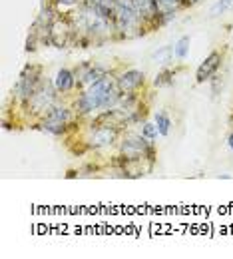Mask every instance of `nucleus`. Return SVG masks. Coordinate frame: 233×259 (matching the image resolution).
I'll return each instance as SVG.
<instances>
[{"instance_id": "f257e3e1", "label": "nucleus", "mask_w": 233, "mask_h": 259, "mask_svg": "<svg viewBox=\"0 0 233 259\" xmlns=\"http://www.w3.org/2000/svg\"><path fill=\"white\" fill-rule=\"evenodd\" d=\"M120 98H122V92L118 88V82L110 80V76H104L100 82L90 86L76 100L74 108L78 114H90L96 110H112L118 106Z\"/></svg>"}, {"instance_id": "f03ea898", "label": "nucleus", "mask_w": 233, "mask_h": 259, "mask_svg": "<svg viewBox=\"0 0 233 259\" xmlns=\"http://www.w3.org/2000/svg\"><path fill=\"white\" fill-rule=\"evenodd\" d=\"M122 156L126 162H139L144 158L154 160V148L150 146V140L144 138L142 134L139 136L132 134L122 142Z\"/></svg>"}, {"instance_id": "7ed1b4c3", "label": "nucleus", "mask_w": 233, "mask_h": 259, "mask_svg": "<svg viewBox=\"0 0 233 259\" xmlns=\"http://www.w3.org/2000/svg\"><path fill=\"white\" fill-rule=\"evenodd\" d=\"M54 92H58L56 86H52L48 82H40L38 88L34 90V94L30 96V100H28V104L32 108V114H42V112L46 114L54 106V102H56V94Z\"/></svg>"}, {"instance_id": "20e7f679", "label": "nucleus", "mask_w": 233, "mask_h": 259, "mask_svg": "<svg viewBox=\"0 0 233 259\" xmlns=\"http://www.w3.org/2000/svg\"><path fill=\"white\" fill-rule=\"evenodd\" d=\"M38 84H40V66H26L20 74L18 84L14 86V96L28 102L34 90L38 88Z\"/></svg>"}, {"instance_id": "39448f33", "label": "nucleus", "mask_w": 233, "mask_h": 259, "mask_svg": "<svg viewBox=\"0 0 233 259\" xmlns=\"http://www.w3.org/2000/svg\"><path fill=\"white\" fill-rule=\"evenodd\" d=\"M68 122H70V110L64 108V106H52L46 112L42 126L50 134H62L64 128L68 126Z\"/></svg>"}, {"instance_id": "423d86ee", "label": "nucleus", "mask_w": 233, "mask_h": 259, "mask_svg": "<svg viewBox=\"0 0 233 259\" xmlns=\"http://www.w3.org/2000/svg\"><path fill=\"white\" fill-rule=\"evenodd\" d=\"M48 38H50V44H54L58 48H64L74 38V28L68 24L66 20H54V24L48 28Z\"/></svg>"}, {"instance_id": "0eeeda50", "label": "nucleus", "mask_w": 233, "mask_h": 259, "mask_svg": "<svg viewBox=\"0 0 233 259\" xmlns=\"http://www.w3.org/2000/svg\"><path fill=\"white\" fill-rule=\"evenodd\" d=\"M219 64H221V54L219 52H211L203 62L198 68V74H196V80L203 84L205 80H211L215 76V72L219 70Z\"/></svg>"}, {"instance_id": "6e6552de", "label": "nucleus", "mask_w": 233, "mask_h": 259, "mask_svg": "<svg viewBox=\"0 0 233 259\" xmlns=\"http://www.w3.org/2000/svg\"><path fill=\"white\" fill-rule=\"evenodd\" d=\"M116 138H118V130L114 126H98L90 138V146L92 148H106V146H112L116 142Z\"/></svg>"}, {"instance_id": "1a4fd4ad", "label": "nucleus", "mask_w": 233, "mask_h": 259, "mask_svg": "<svg viewBox=\"0 0 233 259\" xmlns=\"http://www.w3.org/2000/svg\"><path fill=\"white\" fill-rule=\"evenodd\" d=\"M142 84H144V72H139V70H128L118 78V88L122 94H132Z\"/></svg>"}, {"instance_id": "9d476101", "label": "nucleus", "mask_w": 233, "mask_h": 259, "mask_svg": "<svg viewBox=\"0 0 233 259\" xmlns=\"http://www.w3.org/2000/svg\"><path fill=\"white\" fill-rule=\"evenodd\" d=\"M135 8H137L142 20L160 18V2L158 0H135Z\"/></svg>"}, {"instance_id": "9b49d317", "label": "nucleus", "mask_w": 233, "mask_h": 259, "mask_svg": "<svg viewBox=\"0 0 233 259\" xmlns=\"http://www.w3.org/2000/svg\"><path fill=\"white\" fill-rule=\"evenodd\" d=\"M54 86H56L58 92H70L76 86V74L72 70H68V68L58 70L56 80H54Z\"/></svg>"}, {"instance_id": "f8f14e48", "label": "nucleus", "mask_w": 233, "mask_h": 259, "mask_svg": "<svg viewBox=\"0 0 233 259\" xmlns=\"http://www.w3.org/2000/svg\"><path fill=\"white\" fill-rule=\"evenodd\" d=\"M116 4H118V0H96L94 2V6L100 10L102 14L112 18V20H114V12H116Z\"/></svg>"}, {"instance_id": "ddd939ff", "label": "nucleus", "mask_w": 233, "mask_h": 259, "mask_svg": "<svg viewBox=\"0 0 233 259\" xmlns=\"http://www.w3.org/2000/svg\"><path fill=\"white\" fill-rule=\"evenodd\" d=\"M156 126H158V132H160V136H167V134H169L171 120H169V116H167L166 112H160V114H156Z\"/></svg>"}, {"instance_id": "4468645a", "label": "nucleus", "mask_w": 233, "mask_h": 259, "mask_svg": "<svg viewBox=\"0 0 233 259\" xmlns=\"http://www.w3.org/2000/svg\"><path fill=\"white\" fill-rule=\"evenodd\" d=\"M188 50H190V36H181L179 40H177V44L173 46V54H175V58H185V54H188Z\"/></svg>"}, {"instance_id": "2eb2a0df", "label": "nucleus", "mask_w": 233, "mask_h": 259, "mask_svg": "<svg viewBox=\"0 0 233 259\" xmlns=\"http://www.w3.org/2000/svg\"><path fill=\"white\" fill-rule=\"evenodd\" d=\"M171 56H173V46H164V48H160V50L154 54V60L160 62V64H166V62H169Z\"/></svg>"}, {"instance_id": "dca6fc26", "label": "nucleus", "mask_w": 233, "mask_h": 259, "mask_svg": "<svg viewBox=\"0 0 233 259\" xmlns=\"http://www.w3.org/2000/svg\"><path fill=\"white\" fill-rule=\"evenodd\" d=\"M158 134H160V132H158V126H156V124H144V128H142V136H144V138H148V140L152 142V140L158 138Z\"/></svg>"}, {"instance_id": "f3484780", "label": "nucleus", "mask_w": 233, "mask_h": 259, "mask_svg": "<svg viewBox=\"0 0 233 259\" xmlns=\"http://www.w3.org/2000/svg\"><path fill=\"white\" fill-rule=\"evenodd\" d=\"M171 78H173V72L171 70H164V72H160L158 74V78H156V86H164V84H169L171 82Z\"/></svg>"}, {"instance_id": "a211bd4d", "label": "nucleus", "mask_w": 233, "mask_h": 259, "mask_svg": "<svg viewBox=\"0 0 233 259\" xmlns=\"http://www.w3.org/2000/svg\"><path fill=\"white\" fill-rule=\"evenodd\" d=\"M231 4H233V0H219V2L215 4V8L211 10V14H213V16H219V14H223Z\"/></svg>"}, {"instance_id": "6ab92c4d", "label": "nucleus", "mask_w": 233, "mask_h": 259, "mask_svg": "<svg viewBox=\"0 0 233 259\" xmlns=\"http://www.w3.org/2000/svg\"><path fill=\"white\" fill-rule=\"evenodd\" d=\"M60 2H62V4H76L78 0H60Z\"/></svg>"}, {"instance_id": "aec40b11", "label": "nucleus", "mask_w": 233, "mask_h": 259, "mask_svg": "<svg viewBox=\"0 0 233 259\" xmlns=\"http://www.w3.org/2000/svg\"><path fill=\"white\" fill-rule=\"evenodd\" d=\"M229 148H231V150H233V134H231V136H229Z\"/></svg>"}, {"instance_id": "412c9836", "label": "nucleus", "mask_w": 233, "mask_h": 259, "mask_svg": "<svg viewBox=\"0 0 233 259\" xmlns=\"http://www.w3.org/2000/svg\"><path fill=\"white\" fill-rule=\"evenodd\" d=\"M96 0H84V4H94Z\"/></svg>"}, {"instance_id": "4be33fe9", "label": "nucleus", "mask_w": 233, "mask_h": 259, "mask_svg": "<svg viewBox=\"0 0 233 259\" xmlns=\"http://www.w3.org/2000/svg\"><path fill=\"white\" fill-rule=\"evenodd\" d=\"M194 2H198V0H194Z\"/></svg>"}]
</instances>
